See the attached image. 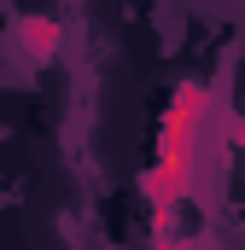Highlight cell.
<instances>
[{
  "mask_svg": "<svg viewBox=\"0 0 245 250\" xmlns=\"http://www.w3.org/2000/svg\"><path fill=\"white\" fill-rule=\"evenodd\" d=\"M210 105L216 93L204 82H181L170 93V111L158 128V146H152V163L140 175V192L152 204V215H170L175 204H187V192L198 181V146H204V123H210Z\"/></svg>",
  "mask_w": 245,
  "mask_h": 250,
  "instance_id": "6da1fadb",
  "label": "cell"
},
{
  "mask_svg": "<svg viewBox=\"0 0 245 250\" xmlns=\"http://www.w3.org/2000/svg\"><path fill=\"white\" fill-rule=\"evenodd\" d=\"M59 41H64L59 18H24V23H18V47H24L29 64H47L53 53H59Z\"/></svg>",
  "mask_w": 245,
  "mask_h": 250,
  "instance_id": "7a4b0ae2",
  "label": "cell"
},
{
  "mask_svg": "<svg viewBox=\"0 0 245 250\" xmlns=\"http://www.w3.org/2000/svg\"><path fill=\"white\" fill-rule=\"evenodd\" d=\"M228 140H234V146L245 151V117H234V128H228Z\"/></svg>",
  "mask_w": 245,
  "mask_h": 250,
  "instance_id": "3957f363",
  "label": "cell"
}]
</instances>
